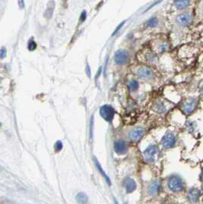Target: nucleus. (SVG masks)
<instances>
[{
  "mask_svg": "<svg viewBox=\"0 0 203 204\" xmlns=\"http://www.w3.org/2000/svg\"><path fill=\"white\" fill-rule=\"evenodd\" d=\"M168 188L171 192L180 193L185 190V182L179 175H172L167 183Z\"/></svg>",
  "mask_w": 203,
  "mask_h": 204,
  "instance_id": "nucleus-1",
  "label": "nucleus"
},
{
  "mask_svg": "<svg viewBox=\"0 0 203 204\" xmlns=\"http://www.w3.org/2000/svg\"><path fill=\"white\" fill-rule=\"evenodd\" d=\"M135 74L142 80H151L154 77V72L149 67L141 66L135 69Z\"/></svg>",
  "mask_w": 203,
  "mask_h": 204,
  "instance_id": "nucleus-2",
  "label": "nucleus"
},
{
  "mask_svg": "<svg viewBox=\"0 0 203 204\" xmlns=\"http://www.w3.org/2000/svg\"><path fill=\"white\" fill-rule=\"evenodd\" d=\"M197 106L198 99L196 98H190V99L184 102V103L182 104V112L186 115H190L193 112H195Z\"/></svg>",
  "mask_w": 203,
  "mask_h": 204,
  "instance_id": "nucleus-3",
  "label": "nucleus"
},
{
  "mask_svg": "<svg viewBox=\"0 0 203 204\" xmlns=\"http://www.w3.org/2000/svg\"><path fill=\"white\" fill-rule=\"evenodd\" d=\"M163 148L164 149H170L175 146L176 143V136L173 134L172 132H166L164 136L163 137L161 142Z\"/></svg>",
  "mask_w": 203,
  "mask_h": 204,
  "instance_id": "nucleus-4",
  "label": "nucleus"
},
{
  "mask_svg": "<svg viewBox=\"0 0 203 204\" xmlns=\"http://www.w3.org/2000/svg\"><path fill=\"white\" fill-rule=\"evenodd\" d=\"M192 20H193L192 15L190 12L180 14L176 18V23L180 27H186V26L190 25L192 22Z\"/></svg>",
  "mask_w": 203,
  "mask_h": 204,
  "instance_id": "nucleus-5",
  "label": "nucleus"
},
{
  "mask_svg": "<svg viewBox=\"0 0 203 204\" xmlns=\"http://www.w3.org/2000/svg\"><path fill=\"white\" fill-rule=\"evenodd\" d=\"M101 116L107 122H111L115 115V109L109 105H105L100 108Z\"/></svg>",
  "mask_w": 203,
  "mask_h": 204,
  "instance_id": "nucleus-6",
  "label": "nucleus"
},
{
  "mask_svg": "<svg viewBox=\"0 0 203 204\" xmlns=\"http://www.w3.org/2000/svg\"><path fill=\"white\" fill-rule=\"evenodd\" d=\"M157 152H158V148L157 145L155 144H151L147 148V149L145 150L144 152V156L146 160V162H154L155 157L157 155Z\"/></svg>",
  "mask_w": 203,
  "mask_h": 204,
  "instance_id": "nucleus-7",
  "label": "nucleus"
},
{
  "mask_svg": "<svg viewBox=\"0 0 203 204\" xmlns=\"http://www.w3.org/2000/svg\"><path fill=\"white\" fill-rule=\"evenodd\" d=\"M129 54L125 50H118L115 54V61L118 65H124L128 62Z\"/></svg>",
  "mask_w": 203,
  "mask_h": 204,
  "instance_id": "nucleus-8",
  "label": "nucleus"
},
{
  "mask_svg": "<svg viewBox=\"0 0 203 204\" xmlns=\"http://www.w3.org/2000/svg\"><path fill=\"white\" fill-rule=\"evenodd\" d=\"M144 128H141V127H137V128L129 132L128 136H129V138L132 142H137L143 137V135H144Z\"/></svg>",
  "mask_w": 203,
  "mask_h": 204,
  "instance_id": "nucleus-9",
  "label": "nucleus"
},
{
  "mask_svg": "<svg viewBox=\"0 0 203 204\" xmlns=\"http://www.w3.org/2000/svg\"><path fill=\"white\" fill-rule=\"evenodd\" d=\"M201 191L198 188L193 187V188L190 189L189 192H188L187 198L192 203H196L199 202V199L201 197Z\"/></svg>",
  "mask_w": 203,
  "mask_h": 204,
  "instance_id": "nucleus-10",
  "label": "nucleus"
},
{
  "mask_svg": "<svg viewBox=\"0 0 203 204\" xmlns=\"http://www.w3.org/2000/svg\"><path fill=\"white\" fill-rule=\"evenodd\" d=\"M115 151L118 154H124L128 151V146L124 140H118L115 142Z\"/></svg>",
  "mask_w": 203,
  "mask_h": 204,
  "instance_id": "nucleus-11",
  "label": "nucleus"
},
{
  "mask_svg": "<svg viewBox=\"0 0 203 204\" xmlns=\"http://www.w3.org/2000/svg\"><path fill=\"white\" fill-rule=\"evenodd\" d=\"M139 56H141L142 59L144 60L145 62L154 63L157 60V56H156V55L151 51L142 52L141 53V55H139Z\"/></svg>",
  "mask_w": 203,
  "mask_h": 204,
  "instance_id": "nucleus-12",
  "label": "nucleus"
},
{
  "mask_svg": "<svg viewBox=\"0 0 203 204\" xmlns=\"http://www.w3.org/2000/svg\"><path fill=\"white\" fill-rule=\"evenodd\" d=\"M160 190H161V183L157 180H155L150 184L148 187V193L151 196H154L158 193Z\"/></svg>",
  "mask_w": 203,
  "mask_h": 204,
  "instance_id": "nucleus-13",
  "label": "nucleus"
},
{
  "mask_svg": "<svg viewBox=\"0 0 203 204\" xmlns=\"http://www.w3.org/2000/svg\"><path fill=\"white\" fill-rule=\"evenodd\" d=\"M124 187H125L126 192L128 193H132L133 191H134L137 188V184H136V182L134 181V180H133L132 178H127L124 181Z\"/></svg>",
  "mask_w": 203,
  "mask_h": 204,
  "instance_id": "nucleus-14",
  "label": "nucleus"
},
{
  "mask_svg": "<svg viewBox=\"0 0 203 204\" xmlns=\"http://www.w3.org/2000/svg\"><path fill=\"white\" fill-rule=\"evenodd\" d=\"M191 4V0H174L173 6L178 10H183Z\"/></svg>",
  "mask_w": 203,
  "mask_h": 204,
  "instance_id": "nucleus-15",
  "label": "nucleus"
},
{
  "mask_svg": "<svg viewBox=\"0 0 203 204\" xmlns=\"http://www.w3.org/2000/svg\"><path fill=\"white\" fill-rule=\"evenodd\" d=\"M94 161H95V165H96V167H97V170L99 171V173L102 174V176H103V177H104L105 179V181H106V182H107V183H108V185H111V181H110V179H109V177H108V175L105 174V172L104 171H103V167H101V165H100V164H99V162H98V160L96 159V158H94Z\"/></svg>",
  "mask_w": 203,
  "mask_h": 204,
  "instance_id": "nucleus-16",
  "label": "nucleus"
},
{
  "mask_svg": "<svg viewBox=\"0 0 203 204\" xmlns=\"http://www.w3.org/2000/svg\"><path fill=\"white\" fill-rule=\"evenodd\" d=\"M76 200L78 204H86L88 201V196L85 193L80 192L76 196Z\"/></svg>",
  "mask_w": 203,
  "mask_h": 204,
  "instance_id": "nucleus-17",
  "label": "nucleus"
},
{
  "mask_svg": "<svg viewBox=\"0 0 203 204\" xmlns=\"http://www.w3.org/2000/svg\"><path fill=\"white\" fill-rule=\"evenodd\" d=\"M154 110L158 113H164L166 111V106L162 101H158L155 103Z\"/></svg>",
  "mask_w": 203,
  "mask_h": 204,
  "instance_id": "nucleus-18",
  "label": "nucleus"
},
{
  "mask_svg": "<svg viewBox=\"0 0 203 204\" xmlns=\"http://www.w3.org/2000/svg\"><path fill=\"white\" fill-rule=\"evenodd\" d=\"M128 87L130 91L135 92L139 88V84L136 80H131L128 82Z\"/></svg>",
  "mask_w": 203,
  "mask_h": 204,
  "instance_id": "nucleus-19",
  "label": "nucleus"
},
{
  "mask_svg": "<svg viewBox=\"0 0 203 204\" xmlns=\"http://www.w3.org/2000/svg\"><path fill=\"white\" fill-rule=\"evenodd\" d=\"M168 48L169 45L168 43L166 42V41H162V42H161L160 45H158L157 47H156V50H157V51L158 53L165 52V51H166L168 50Z\"/></svg>",
  "mask_w": 203,
  "mask_h": 204,
  "instance_id": "nucleus-20",
  "label": "nucleus"
},
{
  "mask_svg": "<svg viewBox=\"0 0 203 204\" xmlns=\"http://www.w3.org/2000/svg\"><path fill=\"white\" fill-rule=\"evenodd\" d=\"M146 26H147V28H155L157 27V25H158V19H157V18L153 17V18H151L148 21L146 22Z\"/></svg>",
  "mask_w": 203,
  "mask_h": 204,
  "instance_id": "nucleus-21",
  "label": "nucleus"
},
{
  "mask_svg": "<svg viewBox=\"0 0 203 204\" xmlns=\"http://www.w3.org/2000/svg\"><path fill=\"white\" fill-rule=\"evenodd\" d=\"M28 48L29 51H35V49L37 48V44L33 40H30L28 44Z\"/></svg>",
  "mask_w": 203,
  "mask_h": 204,
  "instance_id": "nucleus-22",
  "label": "nucleus"
},
{
  "mask_svg": "<svg viewBox=\"0 0 203 204\" xmlns=\"http://www.w3.org/2000/svg\"><path fill=\"white\" fill-rule=\"evenodd\" d=\"M63 148V143L61 141H57V142L55 143V145H54V149L57 152L61 151V149Z\"/></svg>",
  "mask_w": 203,
  "mask_h": 204,
  "instance_id": "nucleus-23",
  "label": "nucleus"
},
{
  "mask_svg": "<svg viewBox=\"0 0 203 204\" xmlns=\"http://www.w3.org/2000/svg\"><path fill=\"white\" fill-rule=\"evenodd\" d=\"M6 54H7V51L4 47H2L1 49V51H0V55H1V58L3 59L6 56Z\"/></svg>",
  "mask_w": 203,
  "mask_h": 204,
  "instance_id": "nucleus-24",
  "label": "nucleus"
},
{
  "mask_svg": "<svg viewBox=\"0 0 203 204\" xmlns=\"http://www.w3.org/2000/svg\"><path fill=\"white\" fill-rule=\"evenodd\" d=\"M124 23H125V21H123V22H122V23H121V24H119V25H118V27L116 28L115 30V31H114V32H113V34H112V35H115V34L117 33V32H118V31L121 29V28H122V26L124 25Z\"/></svg>",
  "mask_w": 203,
  "mask_h": 204,
  "instance_id": "nucleus-25",
  "label": "nucleus"
},
{
  "mask_svg": "<svg viewBox=\"0 0 203 204\" xmlns=\"http://www.w3.org/2000/svg\"><path fill=\"white\" fill-rule=\"evenodd\" d=\"M86 74H87V76L90 77V75H91V70H90V67H89V64H87L86 67Z\"/></svg>",
  "mask_w": 203,
  "mask_h": 204,
  "instance_id": "nucleus-26",
  "label": "nucleus"
},
{
  "mask_svg": "<svg viewBox=\"0 0 203 204\" xmlns=\"http://www.w3.org/2000/svg\"><path fill=\"white\" fill-rule=\"evenodd\" d=\"M18 6L21 8H23L25 7V2L24 0H18Z\"/></svg>",
  "mask_w": 203,
  "mask_h": 204,
  "instance_id": "nucleus-27",
  "label": "nucleus"
},
{
  "mask_svg": "<svg viewBox=\"0 0 203 204\" xmlns=\"http://www.w3.org/2000/svg\"><path fill=\"white\" fill-rule=\"evenodd\" d=\"M86 18V12H85V11H83V13L81 14V16H80V18H81V21H85Z\"/></svg>",
  "mask_w": 203,
  "mask_h": 204,
  "instance_id": "nucleus-28",
  "label": "nucleus"
},
{
  "mask_svg": "<svg viewBox=\"0 0 203 204\" xmlns=\"http://www.w3.org/2000/svg\"><path fill=\"white\" fill-rule=\"evenodd\" d=\"M161 1H162V0H157V2H154V3H153V4H152V5H151V6H150L149 8H147V10H146V11H145V12H147V11H148V10H150V9H151V8H153V6H155V5H157V4H158L159 2H161Z\"/></svg>",
  "mask_w": 203,
  "mask_h": 204,
  "instance_id": "nucleus-29",
  "label": "nucleus"
},
{
  "mask_svg": "<svg viewBox=\"0 0 203 204\" xmlns=\"http://www.w3.org/2000/svg\"><path fill=\"white\" fill-rule=\"evenodd\" d=\"M200 96H201V97L203 99V86H202L201 89H200Z\"/></svg>",
  "mask_w": 203,
  "mask_h": 204,
  "instance_id": "nucleus-30",
  "label": "nucleus"
},
{
  "mask_svg": "<svg viewBox=\"0 0 203 204\" xmlns=\"http://www.w3.org/2000/svg\"><path fill=\"white\" fill-rule=\"evenodd\" d=\"M201 181H202V183H203V171H202V174H201Z\"/></svg>",
  "mask_w": 203,
  "mask_h": 204,
  "instance_id": "nucleus-31",
  "label": "nucleus"
}]
</instances>
